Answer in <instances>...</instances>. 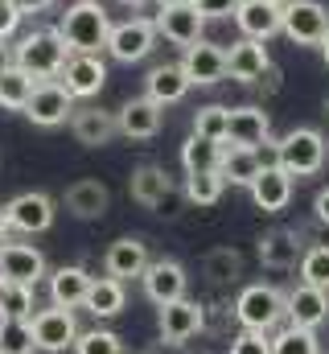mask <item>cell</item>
<instances>
[{
    "label": "cell",
    "instance_id": "obj_1",
    "mask_svg": "<svg viewBox=\"0 0 329 354\" xmlns=\"http://www.w3.org/2000/svg\"><path fill=\"white\" fill-rule=\"evenodd\" d=\"M58 33L66 41L70 54H99L107 50V33H111V17L99 0H75L62 21H58Z\"/></svg>",
    "mask_w": 329,
    "mask_h": 354
},
{
    "label": "cell",
    "instance_id": "obj_2",
    "mask_svg": "<svg viewBox=\"0 0 329 354\" xmlns=\"http://www.w3.org/2000/svg\"><path fill=\"white\" fill-rule=\"evenodd\" d=\"M66 58H70V50H66V41H62L58 29H33V33H25V37L12 46V62H17L29 79H37V83L58 79L62 66H66Z\"/></svg>",
    "mask_w": 329,
    "mask_h": 354
},
{
    "label": "cell",
    "instance_id": "obj_3",
    "mask_svg": "<svg viewBox=\"0 0 329 354\" xmlns=\"http://www.w3.org/2000/svg\"><path fill=\"white\" fill-rule=\"evenodd\" d=\"M272 157L288 177H313L326 169L329 145L317 128H292L272 145Z\"/></svg>",
    "mask_w": 329,
    "mask_h": 354
},
{
    "label": "cell",
    "instance_id": "obj_4",
    "mask_svg": "<svg viewBox=\"0 0 329 354\" xmlns=\"http://www.w3.org/2000/svg\"><path fill=\"white\" fill-rule=\"evenodd\" d=\"M288 309H284V292L276 284H247L235 297V322L243 330H259V334H276L284 326Z\"/></svg>",
    "mask_w": 329,
    "mask_h": 354
},
{
    "label": "cell",
    "instance_id": "obj_5",
    "mask_svg": "<svg viewBox=\"0 0 329 354\" xmlns=\"http://www.w3.org/2000/svg\"><path fill=\"white\" fill-rule=\"evenodd\" d=\"M128 194L144 210H157V214H169V218L177 214V202L185 198V189H177L173 177L164 174L161 165H140L136 174L128 177Z\"/></svg>",
    "mask_w": 329,
    "mask_h": 354
},
{
    "label": "cell",
    "instance_id": "obj_6",
    "mask_svg": "<svg viewBox=\"0 0 329 354\" xmlns=\"http://www.w3.org/2000/svg\"><path fill=\"white\" fill-rule=\"evenodd\" d=\"M280 33L297 46H321L329 37V12L317 0H288L284 4V21Z\"/></svg>",
    "mask_w": 329,
    "mask_h": 354
},
{
    "label": "cell",
    "instance_id": "obj_7",
    "mask_svg": "<svg viewBox=\"0 0 329 354\" xmlns=\"http://www.w3.org/2000/svg\"><path fill=\"white\" fill-rule=\"evenodd\" d=\"M29 330H33V346L46 354H58L66 346H75L79 338V322H75V309H62V305H50V309H37L29 317Z\"/></svg>",
    "mask_w": 329,
    "mask_h": 354
},
{
    "label": "cell",
    "instance_id": "obj_8",
    "mask_svg": "<svg viewBox=\"0 0 329 354\" xmlns=\"http://www.w3.org/2000/svg\"><path fill=\"white\" fill-rule=\"evenodd\" d=\"M153 46H157V25L149 21V17H132V21H120V25H111V33H107V54L115 58V62H144L149 54H153Z\"/></svg>",
    "mask_w": 329,
    "mask_h": 354
},
{
    "label": "cell",
    "instance_id": "obj_9",
    "mask_svg": "<svg viewBox=\"0 0 329 354\" xmlns=\"http://www.w3.org/2000/svg\"><path fill=\"white\" fill-rule=\"evenodd\" d=\"M4 218H8V231L17 235H41L54 227V198L41 189H25L4 206Z\"/></svg>",
    "mask_w": 329,
    "mask_h": 354
},
{
    "label": "cell",
    "instance_id": "obj_10",
    "mask_svg": "<svg viewBox=\"0 0 329 354\" xmlns=\"http://www.w3.org/2000/svg\"><path fill=\"white\" fill-rule=\"evenodd\" d=\"M25 115H29L37 128H58V124H70L75 99H70V91L62 87L58 79H46V83L33 87L29 103H25Z\"/></svg>",
    "mask_w": 329,
    "mask_h": 354
},
{
    "label": "cell",
    "instance_id": "obj_11",
    "mask_svg": "<svg viewBox=\"0 0 329 354\" xmlns=\"http://www.w3.org/2000/svg\"><path fill=\"white\" fill-rule=\"evenodd\" d=\"M161 342L169 346H185L189 338H198L202 330H206V309L198 305V301H189V297H181V301H169L161 305Z\"/></svg>",
    "mask_w": 329,
    "mask_h": 354
},
{
    "label": "cell",
    "instance_id": "obj_12",
    "mask_svg": "<svg viewBox=\"0 0 329 354\" xmlns=\"http://www.w3.org/2000/svg\"><path fill=\"white\" fill-rule=\"evenodd\" d=\"M46 276V256L29 243H0V280L4 284H29L37 288Z\"/></svg>",
    "mask_w": 329,
    "mask_h": 354
},
{
    "label": "cell",
    "instance_id": "obj_13",
    "mask_svg": "<svg viewBox=\"0 0 329 354\" xmlns=\"http://www.w3.org/2000/svg\"><path fill=\"white\" fill-rule=\"evenodd\" d=\"M58 83L70 91V99H95L107 83V62L99 54H70Z\"/></svg>",
    "mask_w": 329,
    "mask_h": 354
},
{
    "label": "cell",
    "instance_id": "obj_14",
    "mask_svg": "<svg viewBox=\"0 0 329 354\" xmlns=\"http://www.w3.org/2000/svg\"><path fill=\"white\" fill-rule=\"evenodd\" d=\"M181 71L194 87H214V83L227 79V50L214 46V41H194V46H185Z\"/></svg>",
    "mask_w": 329,
    "mask_h": 354
},
{
    "label": "cell",
    "instance_id": "obj_15",
    "mask_svg": "<svg viewBox=\"0 0 329 354\" xmlns=\"http://www.w3.org/2000/svg\"><path fill=\"white\" fill-rule=\"evenodd\" d=\"M272 115L255 103H243V107H231L227 115V140L223 145H243V149H259V145H272Z\"/></svg>",
    "mask_w": 329,
    "mask_h": 354
},
{
    "label": "cell",
    "instance_id": "obj_16",
    "mask_svg": "<svg viewBox=\"0 0 329 354\" xmlns=\"http://www.w3.org/2000/svg\"><path fill=\"white\" fill-rule=\"evenodd\" d=\"M115 124H120V136H128V140H153L164 124V107L153 103L149 95L128 99V103L115 111Z\"/></svg>",
    "mask_w": 329,
    "mask_h": 354
},
{
    "label": "cell",
    "instance_id": "obj_17",
    "mask_svg": "<svg viewBox=\"0 0 329 354\" xmlns=\"http://www.w3.org/2000/svg\"><path fill=\"white\" fill-rule=\"evenodd\" d=\"M140 284H144V297L161 309L169 301H181V297H185L189 276H185V268L177 264V260H153V264L144 268Z\"/></svg>",
    "mask_w": 329,
    "mask_h": 354
},
{
    "label": "cell",
    "instance_id": "obj_18",
    "mask_svg": "<svg viewBox=\"0 0 329 354\" xmlns=\"http://www.w3.org/2000/svg\"><path fill=\"white\" fill-rule=\"evenodd\" d=\"M157 33H164L173 46H194V41H202V29H206V17L194 8V0L189 4H161V12H157Z\"/></svg>",
    "mask_w": 329,
    "mask_h": 354
},
{
    "label": "cell",
    "instance_id": "obj_19",
    "mask_svg": "<svg viewBox=\"0 0 329 354\" xmlns=\"http://www.w3.org/2000/svg\"><path fill=\"white\" fill-rule=\"evenodd\" d=\"M251 189V202L263 210V214H280L288 202H292V189H297V177H288L276 161L272 165H263L259 169V177L247 185Z\"/></svg>",
    "mask_w": 329,
    "mask_h": 354
},
{
    "label": "cell",
    "instance_id": "obj_20",
    "mask_svg": "<svg viewBox=\"0 0 329 354\" xmlns=\"http://www.w3.org/2000/svg\"><path fill=\"white\" fill-rule=\"evenodd\" d=\"M280 21H284V4H276V0H239V8H235V25L251 41L276 37Z\"/></svg>",
    "mask_w": 329,
    "mask_h": 354
},
{
    "label": "cell",
    "instance_id": "obj_21",
    "mask_svg": "<svg viewBox=\"0 0 329 354\" xmlns=\"http://www.w3.org/2000/svg\"><path fill=\"white\" fill-rule=\"evenodd\" d=\"M153 264V256H149V243L144 239H136V235H124V239H115L111 248H107V256H103V268H107V276H115V280H136V276H144V268Z\"/></svg>",
    "mask_w": 329,
    "mask_h": 354
},
{
    "label": "cell",
    "instance_id": "obj_22",
    "mask_svg": "<svg viewBox=\"0 0 329 354\" xmlns=\"http://www.w3.org/2000/svg\"><path fill=\"white\" fill-rule=\"evenodd\" d=\"M284 309H288V326H301V330H317L329 317V292L313 288V284H297L292 292H284Z\"/></svg>",
    "mask_w": 329,
    "mask_h": 354
},
{
    "label": "cell",
    "instance_id": "obj_23",
    "mask_svg": "<svg viewBox=\"0 0 329 354\" xmlns=\"http://www.w3.org/2000/svg\"><path fill=\"white\" fill-rule=\"evenodd\" d=\"M70 132L75 140L86 149H103L120 136V124H115V111H103V107H75L70 115Z\"/></svg>",
    "mask_w": 329,
    "mask_h": 354
},
{
    "label": "cell",
    "instance_id": "obj_24",
    "mask_svg": "<svg viewBox=\"0 0 329 354\" xmlns=\"http://www.w3.org/2000/svg\"><path fill=\"white\" fill-rule=\"evenodd\" d=\"M62 206L79 218V223H95V218H103L107 214V206H111V194H107V185L103 181H95V177H82L75 185H66V194H62Z\"/></svg>",
    "mask_w": 329,
    "mask_h": 354
},
{
    "label": "cell",
    "instance_id": "obj_25",
    "mask_svg": "<svg viewBox=\"0 0 329 354\" xmlns=\"http://www.w3.org/2000/svg\"><path fill=\"white\" fill-rule=\"evenodd\" d=\"M272 66V54L263 41H251V37H239L231 50H227V75L235 83H255L263 79V71Z\"/></svg>",
    "mask_w": 329,
    "mask_h": 354
},
{
    "label": "cell",
    "instance_id": "obj_26",
    "mask_svg": "<svg viewBox=\"0 0 329 354\" xmlns=\"http://www.w3.org/2000/svg\"><path fill=\"white\" fill-rule=\"evenodd\" d=\"M255 252H259V264L263 268H297L301 256H305V243H301L297 231L276 227V231H263L259 235V248Z\"/></svg>",
    "mask_w": 329,
    "mask_h": 354
},
{
    "label": "cell",
    "instance_id": "obj_27",
    "mask_svg": "<svg viewBox=\"0 0 329 354\" xmlns=\"http://www.w3.org/2000/svg\"><path fill=\"white\" fill-rule=\"evenodd\" d=\"M86 288H91V276L82 264H62L50 272V305H62V309H82L86 301Z\"/></svg>",
    "mask_w": 329,
    "mask_h": 354
},
{
    "label": "cell",
    "instance_id": "obj_28",
    "mask_svg": "<svg viewBox=\"0 0 329 354\" xmlns=\"http://www.w3.org/2000/svg\"><path fill=\"white\" fill-rule=\"evenodd\" d=\"M144 95L153 99V103H161V107H169V103H181L185 95H189V79H185V71H181V62H161V66H153L149 71V79H144Z\"/></svg>",
    "mask_w": 329,
    "mask_h": 354
},
{
    "label": "cell",
    "instance_id": "obj_29",
    "mask_svg": "<svg viewBox=\"0 0 329 354\" xmlns=\"http://www.w3.org/2000/svg\"><path fill=\"white\" fill-rule=\"evenodd\" d=\"M124 301H128L124 280H115V276H91V288H86L82 309H86L91 317H115V313L124 309Z\"/></svg>",
    "mask_w": 329,
    "mask_h": 354
},
{
    "label": "cell",
    "instance_id": "obj_30",
    "mask_svg": "<svg viewBox=\"0 0 329 354\" xmlns=\"http://www.w3.org/2000/svg\"><path fill=\"white\" fill-rule=\"evenodd\" d=\"M263 169L259 161V149H243V145H223V161H218V174L227 185H251Z\"/></svg>",
    "mask_w": 329,
    "mask_h": 354
},
{
    "label": "cell",
    "instance_id": "obj_31",
    "mask_svg": "<svg viewBox=\"0 0 329 354\" xmlns=\"http://www.w3.org/2000/svg\"><path fill=\"white\" fill-rule=\"evenodd\" d=\"M33 87H37V79H29L17 62H4V66H0V107H8V111H25V103H29Z\"/></svg>",
    "mask_w": 329,
    "mask_h": 354
},
{
    "label": "cell",
    "instance_id": "obj_32",
    "mask_svg": "<svg viewBox=\"0 0 329 354\" xmlns=\"http://www.w3.org/2000/svg\"><path fill=\"white\" fill-rule=\"evenodd\" d=\"M223 161V145L218 140H206V136H189L181 145V165L185 174H206V169H218Z\"/></svg>",
    "mask_w": 329,
    "mask_h": 354
},
{
    "label": "cell",
    "instance_id": "obj_33",
    "mask_svg": "<svg viewBox=\"0 0 329 354\" xmlns=\"http://www.w3.org/2000/svg\"><path fill=\"white\" fill-rule=\"evenodd\" d=\"M272 354H321L317 330H301V326H280L272 334Z\"/></svg>",
    "mask_w": 329,
    "mask_h": 354
},
{
    "label": "cell",
    "instance_id": "obj_34",
    "mask_svg": "<svg viewBox=\"0 0 329 354\" xmlns=\"http://www.w3.org/2000/svg\"><path fill=\"white\" fill-rule=\"evenodd\" d=\"M185 198L189 202H198V206H214L218 198H223V189H227V181L218 169H206V174H185Z\"/></svg>",
    "mask_w": 329,
    "mask_h": 354
},
{
    "label": "cell",
    "instance_id": "obj_35",
    "mask_svg": "<svg viewBox=\"0 0 329 354\" xmlns=\"http://www.w3.org/2000/svg\"><path fill=\"white\" fill-rule=\"evenodd\" d=\"M202 272L214 280V284H227V280H239L243 276V256L235 248H214L206 260H202Z\"/></svg>",
    "mask_w": 329,
    "mask_h": 354
},
{
    "label": "cell",
    "instance_id": "obj_36",
    "mask_svg": "<svg viewBox=\"0 0 329 354\" xmlns=\"http://www.w3.org/2000/svg\"><path fill=\"white\" fill-rule=\"evenodd\" d=\"M37 309V297L29 284H4L0 288V317H17V322H29Z\"/></svg>",
    "mask_w": 329,
    "mask_h": 354
},
{
    "label": "cell",
    "instance_id": "obj_37",
    "mask_svg": "<svg viewBox=\"0 0 329 354\" xmlns=\"http://www.w3.org/2000/svg\"><path fill=\"white\" fill-rule=\"evenodd\" d=\"M227 115H231V107H223V103H206V107H198L194 111V136H206V140H227Z\"/></svg>",
    "mask_w": 329,
    "mask_h": 354
},
{
    "label": "cell",
    "instance_id": "obj_38",
    "mask_svg": "<svg viewBox=\"0 0 329 354\" xmlns=\"http://www.w3.org/2000/svg\"><path fill=\"white\" fill-rule=\"evenodd\" d=\"M301 284H313V288L329 292V243L305 248V256H301Z\"/></svg>",
    "mask_w": 329,
    "mask_h": 354
},
{
    "label": "cell",
    "instance_id": "obj_39",
    "mask_svg": "<svg viewBox=\"0 0 329 354\" xmlns=\"http://www.w3.org/2000/svg\"><path fill=\"white\" fill-rule=\"evenodd\" d=\"M0 354H33V330H29V322L0 317Z\"/></svg>",
    "mask_w": 329,
    "mask_h": 354
},
{
    "label": "cell",
    "instance_id": "obj_40",
    "mask_svg": "<svg viewBox=\"0 0 329 354\" xmlns=\"http://www.w3.org/2000/svg\"><path fill=\"white\" fill-rule=\"evenodd\" d=\"M75 354H124V342L111 330H86L75 338Z\"/></svg>",
    "mask_w": 329,
    "mask_h": 354
},
{
    "label": "cell",
    "instance_id": "obj_41",
    "mask_svg": "<svg viewBox=\"0 0 329 354\" xmlns=\"http://www.w3.org/2000/svg\"><path fill=\"white\" fill-rule=\"evenodd\" d=\"M231 354H272V334L243 330L239 338H231Z\"/></svg>",
    "mask_w": 329,
    "mask_h": 354
},
{
    "label": "cell",
    "instance_id": "obj_42",
    "mask_svg": "<svg viewBox=\"0 0 329 354\" xmlns=\"http://www.w3.org/2000/svg\"><path fill=\"white\" fill-rule=\"evenodd\" d=\"M194 8H198L206 21H223V17H235L239 0H194Z\"/></svg>",
    "mask_w": 329,
    "mask_h": 354
},
{
    "label": "cell",
    "instance_id": "obj_43",
    "mask_svg": "<svg viewBox=\"0 0 329 354\" xmlns=\"http://www.w3.org/2000/svg\"><path fill=\"white\" fill-rule=\"evenodd\" d=\"M17 25H21V12H17L8 0H0V46L17 33Z\"/></svg>",
    "mask_w": 329,
    "mask_h": 354
},
{
    "label": "cell",
    "instance_id": "obj_44",
    "mask_svg": "<svg viewBox=\"0 0 329 354\" xmlns=\"http://www.w3.org/2000/svg\"><path fill=\"white\" fill-rule=\"evenodd\" d=\"M313 214H317V223H321V227H329V185L317 189V198H313Z\"/></svg>",
    "mask_w": 329,
    "mask_h": 354
},
{
    "label": "cell",
    "instance_id": "obj_45",
    "mask_svg": "<svg viewBox=\"0 0 329 354\" xmlns=\"http://www.w3.org/2000/svg\"><path fill=\"white\" fill-rule=\"evenodd\" d=\"M8 4H12V8H17L21 17H33V12H46V8H50L54 0H8Z\"/></svg>",
    "mask_w": 329,
    "mask_h": 354
},
{
    "label": "cell",
    "instance_id": "obj_46",
    "mask_svg": "<svg viewBox=\"0 0 329 354\" xmlns=\"http://www.w3.org/2000/svg\"><path fill=\"white\" fill-rule=\"evenodd\" d=\"M8 235L12 231H8V218H4V206H0V243H8Z\"/></svg>",
    "mask_w": 329,
    "mask_h": 354
},
{
    "label": "cell",
    "instance_id": "obj_47",
    "mask_svg": "<svg viewBox=\"0 0 329 354\" xmlns=\"http://www.w3.org/2000/svg\"><path fill=\"white\" fill-rule=\"evenodd\" d=\"M321 54H326V62H329V37H326V41H321Z\"/></svg>",
    "mask_w": 329,
    "mask_h": 354
},
{
    "label": "cell",
    "instance_id": "obj_48",
    "mask_svg": "<svg viewBox=\"0 0 329 354\" xmlns=\"http://www.w3.org/2000/svg\"><path fill=\"white\" fill-rule=\"evenodd\" d=\"M120 4H132V8H136V4H144V0H120Z\"/></svg>",
    "mask_w": 329,
    "mask_h": 354
},
{
    "label": "cell",
    "instance_id": "obj_49",
    "mask_svg": "<svg viewBox=\"0 0 329 354\" xmlns=\"http://www.w3.org/2000/svg\"><path fill=\"white\" fill-rule=\"evenodd\" d=\"M161 4H189V0H161Z\"/></svg>",
    "mask_w": 329,
    "mask_h": 354
},
{
    "label": "cell",
    "instance_id": "obj_50",
    "mask_svg": "<svg viewBox=\"0 0 329 354\" xmlns=\"http://www.w3.org/2000/svg\"><path fill=\"white\" fill-rule=\"evenodd\" d=\"M276 4H288V0H276Z\"/></svg>",
    "mask_w": 329,
    "mask_h": 354
},
{
    "label": "cell",
    "instance_id": "obj_51",
    "mask_svg": "<svg viewBox=\"0 0 329 354\" xmlns=\"http://www.w3.org/2000/svg\"><path fill=\"white\" fill-rule=\"evenodd\" d=\"M0 288H4V280H0Z\"/></svg>",
    "mask_w": 329,
    "mask_h": 354
},
{
    "label": "cell",
    "instance_id": "obj_52",
    "mask_svg": "<svg viewBox=\"0 0 329 354\" xmlns=\"http://www.w3.org/2000/svg\"><path fill=\"white\" fill-rule=\"evenodd\" d=\"M326 111H329V103H326Z\"/></svg>",
    "mask_w": 329,
    "mask_h": 354
}]
</instances>
